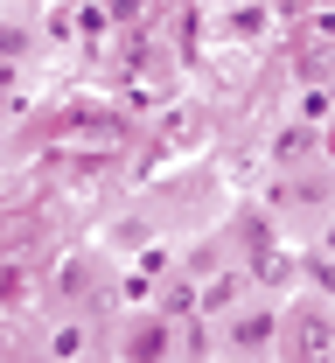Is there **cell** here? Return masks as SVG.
<instances>
[{
    "mask_svg": "<svg viewBox=\"0 0 335 363\" xmlns=\"http://www.w3.org/2000/svg\"><path fill=\"white\" fill-rule=\"evenodd\" d=\"M280 357L287 363H329L335 357V315L322 308V301H300L287 315V328H280Z\"/></svg>",
    "mask_w": 335,
    "mask_h": 363,
    "instance_id": "6da1fadb",
    "label": "cell"
},
{
    "mask_svg": "<svg viewBox=\"0 0 335 363\" xmlns=\"http://www.w3.org/2000/svg\"><path fill=\"white\" fill-rule=\"evenodd\" d=\"M280 328H287V321L273 315V308H251V315H238V321H231V357L273 350V342H280Z\"/></svg>",
    "mask_w": 335,
    "mask_h": 363,
    "instance_id": "7a4b0ae2",
    "label": "cell"
},
{
    "mask_svg": "<svg viewBox=\"0 0 335 363\" xmlns=\"http://www.w3.org/2000/svg\"><path fill=\"white\" fill-rule=\"evenodd\" d=\"M126 357H133V363H161V357H168V328H161V321H133Z\"/></svg>",
    "mask_w": 335,
    "mask_h": 363,
    "instance_id": "3957f363",
    "label": "cell"
},
{
    "mask_svg": "<svg viewBox=\"0 0 335 363\" xmlns=\"http://www.w3.org/2000/svg\"><path fill=\"white\" fill-rule=\"evenodd\" d=\"M77 350H84V328H56V335H49V357L56 363H70Z\"/></svg>",
    "mask_w": 335,
    "mask_h": 363,
    "instance_id": "277c9868",
    "label": "cell"
},
{
    "mask_svg": "<svg viewBox=\"0 0 335 363\" xmlns=\"http://www.w3.org/2000/svg\"><path fill=\"white\" fill-rule=\"evenodd\" d=\"M300 154H314V133H307V126L280 133V161H300Z\"/></svg>",
    "mask_w": 335,
    "mask_h": 363,
    "instance_id": "5b68a950",
    "label": "cell"
},
{
    "mask_svg": "<svg viewBox=\"0 0 335 363\" xmlns=\"http://www.w3.org/2000/svg\"><path fill=\"white\" fill-rule=\"evenodd\" d=\"M231 294H238V279H217V286H210V294H203V315H217V308H224V301H231Z\"/></svg>",
    "mask_w": 335,
    "mask_h": 363,
    "instance_id": "8992f818",
    "label": "cell"
},
{
    "mask_svg": "<svg viewBox=\"0 0 335 363\" xmlns=\"http://www.w3.org/2000/svg\"><path fill=\"white\" fill-rule=\"evenodd\" d=\"M21 43H28V35H21V28H7V21H0V56H21Z\"/></svg>",
    "mask_w": 335,
    "mask_h": 363,
    "instance_id": "52a82bcc",
    "label": "cell"
},
{
    "mask_svg": "<svg viewBox=\"0 0 335 363\" xmlns=\"http://www.w3.org/2000/svg\"><path fill=\"white\" fill-rule=\"evenodd\" d=\"M329 98H335V91H329Z\"/></svg>",
    "mask_w": 335,
    "mask_h": 363,
    "instance_id": "ba28073f",
    "label": "cell"
}]
</instances>
